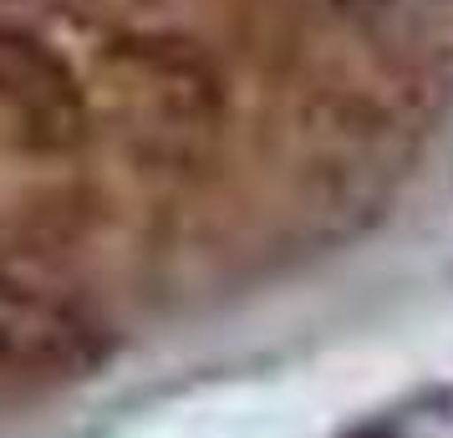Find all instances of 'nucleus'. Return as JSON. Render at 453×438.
<instances>
[{
  "instance_id": "f257e3e1",
  "label": "nucleus",
  "mask_w": 453,
  "mask_h": 438,
  "mask_svg": "<svg viewBox=\"0 0 453 438\" xmlns=\"http://www.w3.org/2000/svg\"><path fill=\"white\" fill-rule=\"evenodd\" d=\"M107 357V327L87 301L21 265H0V377L62 382Z\"/></svg>"
},
{
  "instance_id": "f03ea898",
  "label": "nucleus",
  "mask_w": 453,
  "mask_h": 438,
  "mask_svg": "<svg viewBox=\"0 0 453 438\" xmlns=\"http://www.w3.org/2000/svg\"><path fill=\"white\" fill-rule=\"evenodd\" d=\"M0 112L42 148H66L82 133V103L66 72L46 51L5 31H0Z\"/></svg>"
},
{
  "instance_id": "7ed1b4c3",
  "label": "nucleus",
  "mask_w": 453,
  "mask_h": 438,
  "mask_svg": "<svg viewBox=\"0 0 453 438\" xmlns=\"http://www.w3.org/2000/svg\"><path fill=\"white\" fill-rule=\"evenodd\" d=\"M347 5H372V0H347Z\"/></svg>"
}]
</instances>
